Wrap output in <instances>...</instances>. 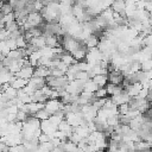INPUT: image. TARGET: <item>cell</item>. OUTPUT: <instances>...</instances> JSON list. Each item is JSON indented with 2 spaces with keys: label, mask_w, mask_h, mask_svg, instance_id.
Instances as JSON below:
<instances>
[{
  "label": "cell",
  "mask_w": 152,
  "mask_h": 152,
  "mask_svg": "<svg viewBox=\"0 0 152 152\" xmlns=\"http://www.w3.org/2000/svg\"><path fill=\"white\" fill-rule=\"evenodd\" d=\"M28 44H31L32 46H34V48L38 50V49H40V48H43V46L46 45V43H45V37H44L43 34H40V36H38V37H33V38L30 39Z\"/></svg>",
  "instance_id": "13"
},
{
  "label": "cell",
  "mask_w": 152,
  "mask_h": 152,
  "mask_svg": "<svg viewBox=\"0 0 152 152\" xmlns=\"http://www.w3.org/2000/svg\"><path fill=\"white\" fill-rule=\"evenodd\" d=\"M106 89H107V94L110 95V96L116 95V94H120L124 90V88L121 87V84H113L110 82H108L106 84Z\"/></svg>",
  "instance_id": "12"
},
{
  "label": "cell",
  "mask_w": 152,
  "mask_h": 152,
  "mask_svg": "<svg viewBox=\"0 0 152 152\" xmlns=\"http://www.w3.org/2000/svg\"><path fill=\"white\" fill-rule=\"evenodd\" d=\"M53 144L49 140V141H44V142H39L38 144V150L39 151H51L53 150Z\"/></svg>",
  "instance_id": "24"
},
{
  "label": "cell",
  "mask_w": 152,
  "mask_h": 152,
  "mask_svg": "<svg viewBox=\"0 0 152 152\" xmlns=\"http://www.w3.org/2000/svg\"><path fill=\"white\" fill-rule=\"evenodd\" d=\"M113 1H114V0H100V1H99V7L101 8V11H103V10H106V8H109V7L112 6Z\"/></svg>",
  "instance_id": "32"
},
{
  "label": "cell",
  "mask_w": 152,
  "mask_h": 152,
  "mask_svg": "<svg viewBox=\"0 0 152 152\" xmlns=\"http://www.w3.org/2000/svg\"><path fill=\"white\" fill-rule=\"evenodd\" d=\"M64 119L66 120V122L71 126V127H77L80 125H84L87 124V121L83 119V115L81 112L78 113H74V112H68L64 114Z\"/></svg>",
  "instance_id": "3"
},
{
  "label": "cell",
  "mask_w": 152,
  "mask_h": 152,
  "mask_svg": "<svg viewBox=\"0 0 152 152\" xmlns=\"http://www.w3.org/2000/svg\"><path fill=\"white\" fill-rule=\"evenodd\" d=\"M118 110H119V114H126V113L129 110L128 103H122V104L118 106Z\"/></svg>",
  "instance_id": "34"
},
{
  "label": "cell",
  "mask_w": 152,
  "mask_h": 152,
  "mask_svg": "<svg viewBox=\"0 0 152 152\" xmlns=\"http://www.w3.org/2000/svg\"><path fill=\"white\" fill-rule=\"evenodd\" d=\"M49 140H50V135H48L44 132H42L38 137V142H44V141H49Z\"/></svg>",
  "instance_id": "35"
},
{
  "label": "cell",
  "mask_w": 152,
  "mask_h": 152,
  "mask_svg": "<svg viewBox=\"0 0 152 152\" xmlns=\"http://www.w3.org/2000/svg\"><path fill=\"white\" fill-rule=\"evenodd\" d=\"M33 72H34V66H32V65H24L15 74V76L17 77L25 78V80H28V78H31L33 76Z\"/></svg>",
  "instance_id": "8"
},
{
  "label": "cell",
  "mask_w": 152,
  "mask_h": 152,
  "mask_svg": "<svg viewBox=\"0 0 152 152\" xmlns=\"http://www.w3.org/2000/svg\"><path fill=\"white\" fill-rule=\"evenodd\" d=\"M10 51H11V49H10V46L7 45L6 39L1 40V42H0V52H1L4 56H6V55H7Z\"/></svg>",
  "instance_id": "28"
},
{
  "label": "cell",
  "mask_w": 152,
  "mask_h": 152,
  "mask_svg": "<svg viewBox=\"0 0 152 152\" xmlns=\"http://www.w3.org/2000/svg\"><path fill=\"white\" fill-rule=\"evenodd\" d=\"M94 95H95V97H106V96L108 95L106 87H99V88L95 90Z\"/></svg>",
  "instance_id": "30"
},
{
  "label": "cell",
  "mask_w": 152,
  "mask_h": 152,
  "mask_svg": "<svg viewBox=\"0 0 152 152\" xmlns=\"http://www.w3.org/2000/svg\"><path fill=\"white\" fill-rule=\"evenodd\" d=\"M99 40H100V38L97 37V34H95V33H91L88 38H86L84 39V42H83V44L89 49V48H95V46H97V44H99Z\"/></svg>",
  "instance_id": "16"
},
{
  "label": "cell",
  "mask_w": 152,
  "mask_h": 152,
  "mask_svg": "<svg viewBox=\"0 0 152 152\" xmlns=\"http://www.w3.org/2000/svg\"><path fill=\"white\" fill-rule=\"evenodd\" d=\"M40 129H42V132H44L48 135L52 137L53 133L57 131V126L53 125L49 119H46V120H42L40 121Z\"/></svg>",
  "instance_id": "7"
},
{
  "label": "cell",
  "mask_w": 152,
  "mask_h": 152,
  "mask_svg": "<svg viewBox=\"0 0 152 152\" xmlns=\"http://www.w3.org/2000/svg\"><path fill=\"white\" fill-rule=\"evenodd\" d=\"M27 116H28V114H27L26 112H24V110L19 109V110H18V113H17V121H21V122H23Z\"/></svg>",
  "instance_id": "33"
},
{
  "label": "cell",
  "mask_w": 152,
  "mask_h": 152,
  "mask_svg": "<svg viewBox=\"0 0 152 152\" xmlns=\"http://www.w3.org/2000/svg\"><path fill=\"white\" fill-rule=\"evenodd\" d=\"M50 75L53 76V77H61V76H64L65 72L63 70H61V69L55 66V68H50Z\"/></svg>",
  "instance_id": "31"
},
{
  "label": "cell",
  "mask_w": 152,
  "mask_h": 152,
  "mask_svg": "<svg viewBox=\"0 0 152 152\" xmlns=\"http://www.w3.org/2000/svg\"><path fill=\"white\" fill-rule=\"evenodd\" d=\"M125 7H126V1L125 0H114L113 4H112V6H110V8L114 12L120 13L122 17H125Z\"/></svg>",
  "instance_id": "11"
},
{
  "label": "cell",
  "mask_w": 152,
  "mask_h": 152,
  "mask_svg": "<svg viewBox=\"0 0 152 152\" xmlns=\"http://www.w3.org/2000/svg\"><path fill=\"white\" fill-rule=\"evenodd\" d=\"M84 59H86L88 63H90L91 65L99 64L100 61L102 59V52L97 49V46H95V48H89V49L87 50V53H86Z\"/></svg>",
  "instance_id": "4"
},
{
  "label": "cell",
  "mask_w": 152,
  "mask_h": 152,
  "mask_svg": "<svg viewBox=\"0 0 152 152\" xmlns=\"http://www.w3.org/2000/svg\"><path fill=\"white\" fill-rule=\"evenodd\" d=\"M33 115H34L37 119H39V120L42 121V120H46V119H49V116H50L51 114H50L45 108H42V109H39L37 113H34Z\"/></svg>",
  "instance_id": "23"
},
{
  "label": "cell",
  "mask_w": 152,
  "mask_h": 152,
  "mask_svg": "<svg viewBox=\"0 0 152 152\" xmlns=\"http://www.w3.org/2000/svg\"><path fill=\"white\" fill-rule=\"evenodd\" d=\"M13 6L10 4V2H2L1 7H0V13L1 14H7V13H11L13 12Z\"/></svg>",
  "instance_id": "26"
},
{
  "label": "cell",
  "mask_w": 152,
  "mask_h": 152,
  "mask_svg": "<svg viewBox=\"0 0 152 152\" xmlns=\"http://www.w3.org/2000/svg\"><path fill=\"white\" fill-rule=\"evenodd\" d=\"M110 99L113 100V102L116 104V106H120L122 103H128V101L131 100V96L127 94V91L124 89L120 94H116V95H113L110 96Z\"/></svg>",
  "instance_id": "9"
},
{
  "label": "cell",
  "mask_w": 152,
  "mask_h": 152,
  "mask_svg": "<svg viewBox=\"0 0 152 152\" xmlns=\"http://www.w3.org/2000/svg\"><path fill=\"white\" fill-rule=\"evenodd\" d=\"M63 107H64V103L58 100V99H48L45 102H44V108L50 113V114H53L58 110H63Z\"/></svg>",
  "instance_id": "5"
},
{
  "label": "cell",
  "mask_w": 152,
  "mask_h": 152,
  "mask_svg": "<svg viewBox=\"0 0 152 152\" xmlns=\"http://www.w3.org/2000/svg\"><path fill=\"white\" fill-rule=\"evenodd\" d=\"M91 80L99 86V87H104L107 83H108V75H104V74H99V75H95L91 77Z\"/></svg>",
  "instance_id": "18"
},
{
  "label": "cell",
  "mask_w": 152,
  "mask_h": 152,
  "mask_svg": "<svg viewBox=\"0 0 152 152\" xmlns=\"http://www.w3.org/2000/svg\"><path fill=\"white\" fill-rule=\"evenodd\" d=\"M27 81L28 80H25V78H21V77H17V76H14V78L11 81V86L13 87V88H15L17 90L18 89H21V88H24L26 84H27Z\"/></svg>",
  "instance_id": "19"
},
{
  "label": "cell",
  "mask_w": 152,
  "mask_h": 152,
  "mask_svg": "<svg viewBox=\"0 0 152 152\" xmlns=\"http://www.w3.org/2000/svg\"><path fill=\"white\" fill-rule=\"evenodd\" d=\"M26 106H27V112L31 115H33L34 113H37L39 109L44 108V103L43 102H36V101H31V102L26 103Z\"/></svg>",
  "instance_id": "14"
},
{
  "label": "cell",
  "mask_w": 152,
  "mask_h": 152,
  "mask_svg": "<svg viewBox=\"0 0 152 152\" xmlns=\"http://www.w3.org/2000/svg\"><path fill=\"white\" fill-rule=\"evenodd\" d=\"M1 18H2L4 24H7V23H11V21L15 20L14 12H11V13H7V14H1Z\"/></svg>",
  "instance_id": "29"
},
{
  "label": "cell",
  "mask_w": 152,
  "mask_h": 152,
  "mask_svg": "<svg viewBox=\"0 0 152 152\" xmlns=\"http://www.w3.org/2000/svg\"><path fill=\"white\" fill-rule=\"evenodd\" d=\"M4 58H5V56H4V55H2L1 52H0V63L2 62V59H4Z\"/></svg>",
  "instance_id": "37"
},
{
  "label": "cell",
  "mask_w": 152,
  "mask_h": 152,
  "mask_svg": "<svg viewBox=\"0 0 152 152\" xmlns=\"http://www.w3.org/2000/svg\"><path fill=\"white\" fill-rule=\"evenodd\" d=\"M45 83H46V81H45L44 77H39V76H34V75L31 78H28V81H27V86L33 91L37 90V89H40Z\"/></svg>",
  "instance_id": "6"
},
{
  "label": "cell",
  "mask_w": 152,
  "mask_h": 152,
  "mask_svg": "<svg viewBox=\"0 0 152 152\" xmlns=\"http://www.w3.org/2000/svg\"><path fill=\"white\" fill-rule=\"evenodd\" d=\"M59 59H61V61H62L63 63H65V64H66L68 66L77 62V61H76V59H75V58L72 57V55H71V53H69V52L66 53L65 51H64V52H63L62 55H59Z\"/></svg>",
  "instance_id": "20"
},
{
  "label": "cell",
  "mask_w": 152,
  "mask_h": 152,
  "mask_svg": "<svg viewBox=\"0 0 152 152\" xmlns=\"http://www.w3.org/2000/svg\"><path fill=\"white\" fill-rule=\"evenodd\" d=\"M40 133H42L40 120L37 119L34 115L27 116L23 121V126H21L23 140H38Z\"/></svg>",
  "instance_id": "1"
},
{
  "label": "cell",
  "mask_w": 152,
  "mask_h": 152,
  "mask_svg": "<svg viewBox=\"0 0 152 152\" xmlns=\"http://www.w3.org/2000/svg\"><path fill=\"white\" fill-rule=\"evenodd\" d=\"M42 57V55H40V52L38 51V50H34L32 53H30L28 55V61H30V64L32 65V66H36L37 65V63H38V59Z\"/></svg>",
  "instance_id": "22"
},
{
  "label": "cell",
  "mask_w": 152,
  "mask_h": 152,
  "mask_svg": "<svg viewBox=\"0 0 152 152\" xmlns=\"http://www.w3.org/2000/svg\"><path fill=\"white\" fill-rule=\"evenodd\" d=\"M99 88V86L91 80V78H89V80H87L86 81V83L83 84V90L84 91H89V93H95V90Z\"/></svg>",
  "instance_id": "21"
},
{
  "label": "cell",
  "mask_w": 152,
  "mask_h": 152,
  "mask_svg": "<svg viewBox=\"0 0 152 152\" xmlns=\"http://www.w3.org/2000/svg\"><path fill=\"white\" fill-rule=\"evenodd\" d=\"M34 76H39V77H48L50 75V68L49 66H44V65H37L34 66Z\"/></svg>",
  "instance_id": "15"
},
{
  "label": "cell",
  "mask_w": 152,
  "mask_h": 152,
  "mask_svg": "<svg viewBox=\"0 0 152 152\" xmlns=\"http://www.w3.org/2000/svg\"><path fill=\"white\" fill-rule=\"evenodd\" d=\"M7 150H8V146L6 145L5 141H2V140L0 139V151H7Z\"/></svg>",
  "instance_id": "36"
},
{
  "label": "cell",
  "mask_w": 152,
  "mask_h": 152,
  "mask_svg": "<svg viewBox=\"0 0 152 152\" xmlns=\"http://www.w3.org/2000/svg\"><path fill=\"white\" fill-rule=\"evenodd\" d=\"M43 17L40 14V12L38 11H33V12H30L26 17V20L25 23L23 24V26L20 27L23 31H26L31 27H37V26H43Z\"/></svg>",
  "instance_id": "2"
},
{
  "label": "cell",
  "mask_w": 152,
  "mask_h": 152,
  "mask_svg": "<svg viewBox=\"0 0 152 152\" xmlns=\"http://www.w3.org/2000/svg\"><path fill=\"white\" fill-rule=\"evenodd\" d=\"M15 43H17V48H19V49H24V48H26L27 46V40H26V38L24 37V34H20V36H18L17 38H15Z\"/></svg>",
  "instance_id": "25"
},
{
  "label": "cell",
  "mask_w": 152,
  "mask_h": 152,
  "mask_svg": "<svg viewBox=\"0 0 152 152\" xmlns=\"http://www.w3.org/2000/svg\"><path fill=\"white\" fill-rule=\"evenodd\" d=\"M87 50H88V48L86 46V45H82L81 48H78L76 51H74L71 55H72V57L78 62V61H83L84 59V57H86V53H87Z\"/></svg>",
  "instance_id": "17"
},
{
  "label": "cell",
  "mask_w": 152,
  "mask_h": 152,
  "mask_svg": "<svg viewBox=\"0 0 152 152\" xmlns=\"http://www.w3.org/2000/svg\"><path fill=\"white\" fill-rule=\"evenodd\" d=\"M141 88H142V84L140 82H133V83H129L125 88V90L127 91V94L131 97H135V96H138V94H139V91H140Z\"/></svg>",
  "instance_id": "10"
},
{
  "label": "cell",
  "mask_w": 152,
  "mask_h": 152,
  "mask_svg": "<svg viewBox=\"0 0 152 152\" xmlns=\"http://www.w3.org/2000/svg\"><path fill=\"white\" fill-rule=\"evenodd\" d=\"M89 75H88V71H82V70H78L75 75V80H80V81H83L86 82L87 80H89Z\"/></svg>",
  "instance_id": "27"
}]
</instances>
